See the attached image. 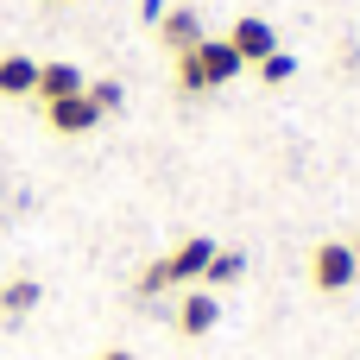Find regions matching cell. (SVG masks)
Returning <instances> with one entry per match:
<instances>
[{
    "label": "cell",
    "instance_id": "cell-1",
    "mask_svg": "<svg viewBox=\"0 0 360 360\" xmlns=\"http://www.w3.org/2000/svg\"><path fill=\"white\" fill-rule=\"evenodd\" d=\"M240 70H247L240 51H234L228 38H209V32H202V38L177 57V89H184V95H209V89H228Z\"/></svg>",
    "mask_w": 360,
    "mask_h": 360
},
{
    "label": "cell",
    "instance_id": "cell-2",
    "mask_svg": "<svg viewBox=\"0 0 360 360\" xmlns=\"http://www.w3.org/2000/svg\"><path fill=\"white\" fill-rule=\"evenodd\" d=\"M215 253H221V247L196 234V240H184L171 259H152V266L139 272V291H146V297H158V291H171V285H202V272H209V259H215Z\"/></svg>",
    "mask_w": 360,
    "mask_h": 360
},
{
    "label": "cell",
    "instance_id": "cell-3",
    "mask_svg": "<svg viewBox=\"0 0 360 360\" xmlns=\"http://www.w3.org/2000/svg\"><path fill=\"white\" fill-rule=\"evenodd\" d=\"M354 278H360V259H354L348 240H323V247L310 253V285H316L323 297H342Z\"/></svg>",
    "mask_w": 360,
    "mask_h": 360
},
{
    "label": "cell",
    "instance_id": "cell-4",
    "mask_svg": "<svg viewBox=\"0 0 360 360\" xmlns=\"http://www.w3.org/2000/svg\"><path fill=\"white\" fill-rule=\"evenodd\" d=\"M108 114L89 101V95H63V101H44V127L51 133H63V139H82V133H95Z\"/></svg>",
    "mask_w": 360,
    "mask_h": 360
},
{
    "label": "cell",
    "instance_id": "cell-5",
    "mask_svg": "<svg viewBox=\"0 0 360 360\" xmlns=\"http://www.w3.org/2000/svg\"><path fill=\"white\" fill-rule=\"evenodd\" d=\"M221 38H228L234 51H240V63H247V70H253V63H266V57L278 51V32H272V25L259 19V13H240V19H234V25L221 32Z\"/></svg>",
    "mask_w": 360,
    "mask_h": 360
},
{
    "label": "cell",
    "instance_id": "cell-6",
    "mask_svg": "<svg viewBox=\"0 0 360 360\" xmlns=\"http://www.w3.org/2000/svg\"><path fill=\"white\" fill-rule=\"evenodd\" d=\"M82 89H89V76H82L70 57L38 63V101H63V95H82Z\"/></svg>",
    "mask_w": 360,
    "mask_h": 360
},
{
    "label": "cell",
    "instance_id": "cell-7",
    "mask_svg": "<svg viewBox=\"0 0 360 360\" xmlns=\"http://www.w3.org/2000/svg\"><path fill=\"white\" fill-rule=\"evenodd\" d=\"M158 38H165V44H171V51L184 57V51H190V44L202 38V19H196L190 6H165V19H158Z\"/></svg>",
    "mask_w": 360,
    "mask_h": 360
},
{
    "label": "cell",
    "instance_id": "cell-8",
    "mask_svg": "<svg viewBox=\"0 0 360 360\" xmlns=\"http://www.w3.org/2000/svg\"><path fill=\"white\" fill-rule=\"evenodd\" d=\"M0 95H38V57L6 51L0 57Z\"/></svg>",
    "mask_w": 360,
    "mask_h": 360
},
{
    "label": "cell",
    "instance_id": "cell-9",
    "mask_svg": "<svg viewBox=\"0 0 360 360\" xmlns=\"http://www.w3.org/2000/svg\"><path fill=\"white\" fill-rule=\"evenodd\" d=\"M215 316H221V310H215V297H209V291H190V297L177 304V335H209V329H215Z\"/></svg>",
    "mask_w": 360,
    "mask_h": 360
},
{
    "label": "cell",
    "instance_id": "cell-10",
    "mask_svg": "<svg viewBox=\"0 0 360 360\" xmlns=\"http://www.w3.org/2000/svg\"><path fill=\"white\" fill-rule=\"evenodd\" d=\"M38 297H44V291H38V278H13V285H0V316H6V323H19V316H32V310H38Z\"/></svg>",
    "mask_w": 360,
    "mask_h": 360
},
{
    "label": "cell",
    "instance_id": "cell-11",
    "mask_svg": "<svg viewBox=\"0 0 360 360\" xmlns=\"http://www.w3.org/2000/svg\"><path fill=\"white\" fill-rule=\"evenodd\" d=\"M240 272H247V259H240V253H215V259H209V272H202V291H221V285H234Z\"/></svg>",
    "mask_w": 360,
    "mask_h": 360
},
{
    "label": "cell",
    "instance_id": "cell-12",
    "mask_svg": "<svg viewBox=\"0 0 360 360\" xmlns=\"http://www.w3.org/2000/svg\"><path fill=\"white\" fill-rule=\"evenodd\" d=\"M253 70H259V82H266V89H285V82L297 76V57H285V51H272V57H266V63H253Z\"/></svg>",
    "mask_w": 360,
    "mask_h": 360
},
{
    "label": "cell",
    "instance_id": "cell-13",
    "mask_svg": "<svg viewBox=\"0 0 360 360\" xmlns=\"http://www.w3.org/2000/svg\"><path fill=\"white\" fill-rule=\"evenodd\" d=\"M82 95H89V101H95V108H101V114H114V108H120V101H127V89H120V82H89V89H82Z\"/></svg>",
    "mask_w": 360,
    "mask_h": 360
},
{
    "label": "cell",
    "instance_id": "cell-14",
    "mask_svg": "<svg viewBox=\"0 0 360 360\" xmlns=\"http://www.w3.org/2000/svg\"><path fill=\"white\" fill-rule=\"evenodd\" d=\"M165 6H171V0H139V13H146V19H152V25H158V19H165Z\"/></svg>",
    "mask_w": 360,
    "mask_h": 360
},
{
    "label": "cell",
    "instance_id": "cell-15",
    "mask_svg": "<svg viewBox=\"0 0 360 360\" xmlns=\"http://www.w3.org/2000/svg\"><path fill=\"white\" fill-rule=\"evenodd\" d=\"M95 360H133V354H127V348H101Z\"/></svg>",
    "mask_w": 360,
    "mask_h": 360
},
{
    "label": "cell",
    "instance_id": "cell-16",
    "mask_svg": "<svg viewBox=\"0 0 360 360\" xmlns=\"http://www.w3.org/2000/svg\"><path fill=\"white\" fill-rule=\"evenodd\" d=\"M348 247H354V259H360V240H348Z\"/></svg>",
    "mask_w": 360,
    "mask_h": 360
}]
</instances>
